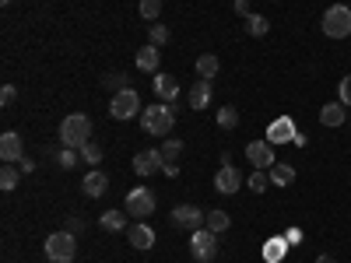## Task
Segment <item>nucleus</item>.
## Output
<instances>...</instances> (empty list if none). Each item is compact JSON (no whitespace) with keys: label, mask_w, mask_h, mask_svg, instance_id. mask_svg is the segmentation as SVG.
Masks as SVG:
<instances>
[{"label":"nucleus","mask_w":351,"mask_h":263,"mask_svg":"<svg viewBox=\"0 0 351 263\" xmlns=\"http://www.w3.org/2000/svg\"><path fill=\"white\" fill-rule=\"evenodd\" d=\"M64 228L71 231V236H81V231H84V218H81V214H71V218L64 221Z\"/></svg>","instance_id":"nucleus-37"},{"label":"nucleus","mask_w":351,"mask_h":263,"mask_svg":"<svg viewBox=\"0 0 351 263\" xmlns=\"http://www.w3.org/2000/svg\"><path fill=\"white\" fill-rule=\"evenodd\" d=\"M102 88H106V92H112V95H120V92H127V74H120V71H112V74H106L102 77Z\"/></svg>","instance_id":"nucleus-25"},{"label":"nucleus","mask_w":351,"mask_h":263,"mask_svg":"<svg viewBox=\"0 0 351 263\" xmlns=\"http://www.w3.org/2000/svg\"><path fill=\"white\" fill-rule=\"evenodd\" d=\"M155 193L148 190V186H134L130 193H127V214L130 218H152L155 214Z\"/></svg>","instance_id":"nucleus-6"},{"label":"nucleus","mask_w":351,"mask_h":263,"mask_svg":"<svg viewBox=\"0 0 351 263\" xmlns=\"http://www.w3.org/2000/svg\"><path fill=\"white\" fill-rule=\"evenodd\" d=\"M162 172H165V175H180V165H176V162H165Z\"/></svg>","instance_id":"nucleus-39"},{"label":"nucleus","mask_w":351,"mask_h":263,"mask_svg":"<svg viewBox=\"0 0 351 263\" xmlns=\"http://www.w3.org/2000/svg\"><path fill=\"white\" fill-rule=\"evenodd\" d=\"M288 256V239H267V242H263V260H267V263H281Z\"/></svg>","instance_id":"nucleus-20"},{"label":"nucleus","mask_w":351,"mask_h":263,"mask_svg":"<svg viewBox=\"0 0 351 263\" xmlns=\"http://www.w3.org/2000/svg\"><path fill=\"white\" fill-rule=\"evenodd\" d=\"M14 99H18V88H14V84H4V92H0V105L11 109V105H14Z\"/></svg>","instance_id":"nucleus-36"},{"label":"nucleus","mask_w":351,"mask_h":263,"mask_svg":"<svg viewBox=\"0 0 351 263\" xmlns=\"http://www.w3.org/2000/svg\"><path fill=\"white\" fill-rule=\"evenodd\" d=\"M77 155H81V151H74V148H64L60 155H56V165H60V168H74V165H77Z\"/></svg>","instance_id":"nucleus-34"},{"label":"nucleus","mask_w":351,"mask_h":263,"mask_svg":"<svg viewBox=\"0 0 351 263\" xmlns=\"http://www.w3.org/2000/svg\"><path fill=\"white\" fill-rule=\"evenodd\" d=\"M285 239H288V246L302 242V228H288V231H285Z\"/></svg>","instance_id":"nucleus-38"},{"label":"nucleus","mask_w":351,"mask_h":263,"mask_svg":"<svg viewBox=\"0 0 351 263\" xmlns=\"http://www.w3.org/2000/svg\"><path fill=\"white\" fill-rule=\"evenodd\" d=\"M137 11H141L144 21H155V18L162 14V0H141V8H137Z\"/></svg>","instance_id":"nucleus-31"},{"label":"nucleus","mask_w":351,"mask_h":263,"mask_svg":"<svg viewBox=\"0 0 351 263\" xmlns=\"http://www.w3.org/2000/svg\"><path fill=\"white\" fill-rule=\"evenodd\" d=\"M148 39H152V46H165V42H169V28L155 21V25L148 28Z\"/></svg>","instance_id":"nucleus-33"},{"label":"nucleus","mask_w":351,"mask_h":263,"mask_svg":"<svg viewBox=\"0 0 351 263\" xmlns=\"http://www.w3.org/2000/svg\"><path fill=\"white\" fill-rule=\"evenodd\" d=\"M88 140H92V120H88L84 112H71L67 120L60 123V144H64V148L81 151Z\"/></svg>","instance_id":"nucleus-1"},{"label":"nucleus","mask_w":351,"mask_h":263,"mask_svg":"<svg viewBox=\"0 0 351 263\" xmlns=\"http://www.w3.org/2000/svg\"><path fill=\"white\" fill-rule=\"evenodd\" d=\"M77 256V239L71 236V231H53V236L46 239V260L49 263H74Z\"/></svg>","instance_id":"nucleus-4"},{"label":"nucleus","mask_w":351,"mask_h":263,"mask_svg":"<svg viewBox=\"0 0 351 263\" xmlns=\"http://www.w3.org/2000/svg\"><path fill=\"white\" fill-rule=\"evenodd\" d=\"M246 158L253 162V168H263V172L278 165L274 144H271V140H250V144H246Z\"/></svg>","instance_id":"nucleus-8"},{"label":"nucleus","mask_w":351,"mask_h":263,"mask_svg":"<svg viewBox=\"0 0 351 263\" xmlns=\"http://www.w3.org/2000/svg\"><path fill=\"white\" fill-rule=\"evenodd\" d=\"M215 190H218V193H225V197L239 193V190H243V172H239L236 165H221V168H218V175H215Z\"/></svg>","instance_id":"nucleus-10"},{"label":"nucleus","mask_w":351,"mask_h":263,"mask_svg":"<svg viewBox=\"0 0 351 263\" xmlns=\"http://www.w3.org/2000/svg\"><path fill=\"white\" fill-rule=\"evenodd\" d=\"M344 120H348L344 102H327L324 109H319V123H324V127H341Z\"/></svg>","instance_id":"nucleus-19"},{"label":"nucleus","mask_w":351,"mask_h":263,"mask_svg":"<svg viewBox=\"0 0 351 263\" xmlns=\"http://www.w3.org/2000/svg\"><path fill=\"white\" fill-rule=\"evenodd\" d=\"M204 225H208V228L215 231V236H221V231H225V228L232 225V218H228L225 211H211V214H208V221H204Z\"/></svg>","instance_id":"nucleus-29"},{"label":"nucleus","mask_w":351,"mask_h":263,"mask_svg":"<svg viewBox=\"0 0 351 263\" xmlns=\"http://www.w3.org/2000/svg\"><path fill=\"white\" fill-rule=\"evenodd\" d=\"M337 102L351 105V74H348V77H341V88H337Z\"/></svg>","instance_id":"nucleus-35"},{"label":"nucleus","mask_w":351,"mask_h":263,"mask_svg":"<svg viewBox=\"0 0 351 263\" xmlns=\"http://www.w3.org/2000/svg\"><path fill=\"white\" fill-rule=\"evenodd\" d=\"M127 218H130L127 211H106V214L99 218V225H102L106 231H123V228H127Z\"/></svg>","instance_id":"nucleus-23"},{"label":"nucleus","mask_w":351,"mask_h":263,"mask_svg":"<svg viewBox=\"0 0 351 263\" xmlns=\"http://www.w3.org/2000/svg\"><path fill=\"white\" fill-rule=\"evenodd\" d=\"M271 172V183L274 186H291V183H295V168H291L288 162H278L274 168H267Z\"/></svg>","instance_id":"nucleus-22"},{"label":"nucleus","mask_w":351,"mask_h":263,"mask_svg":"<svg viewBox=\"0 0 351 263\" xmlns=\"http://www.w3.org/2000/svg\"><path fill=\"white\" fill-rule=\"evenodd\" d=\"M18 186V168L11 165V162H4V168H0V190H14Z\"/></svg>","instance_id":"nucleus-30"},{"label":"nucleus","mask_w":351,"mask_h":263,"mask_svg":"<svg viewBox=\"0 0 351 263\" xmlns=\"http://www.w3.org/2000/svg\"><path fill=\"white\" fill-rule=\"evenodd\" d=\"M211 105V81L208 77H200L197 84H190V109H208Z\"/></svg>","instance_id":"nucleus-17"},{"label":"nucleus","mask_w":351,"mask_h":263,"mask_svg":"<svg viewBox=\"0 0 351 263\" xmlns=\"http://www.w3.org/2000/svg\"><path fill=\"white\" fill-rule=\"evenodd\" d=\"M0 4H11V0H0Z\"/></svg>","instance_id":"nucleus-42"},{"label":"nucleus","mask_w":351,"mask_h":263,"mask_svg":"<svg viewBox=\"0 0 351 263\" xmlns=\"http://www.w3.org/2000/svg\"><path fill=\"white\" fill-rule=\"evenodd\" d=\"M197 74L211 81V77L218 74V56H215V53H204V56H197Z\"/></svg>","instance_id":"nucleus-24"},{"label":"nucleus","mask_w":351,"mask_h":263,"mask_svg":"<svg viewBox=\"0 0 351 263\" xmlns=\"http://www.w3.org/2000/svg\"><path fill=\"white\" fill-rule=\"evenodd\" d=\"M316 263H337L334 256H316Z\"/></svg>","instance_id":"nucleus-41"},{"label":"nucleus","mask_w":351,"mask_h":263,"mask_svg":"<svg viewBox=\"0 0 351 263\" xmlns=\"http://www.w3.org/2000/svg\"><path fill=\"white\" fill-rule=\"evenodd\" d=\"M243 25H246V36H253V39H263V36L271 32V21L263 18V14H246Z\"/></svg>","instance_id":"nucleus-21"},{"label":"nucleus","mask_w":351,"mask_h":263,"mask_svg":"<svg viewBox=\"0 0 351 263\" xmlns=\"http://www.w3.org/2000/svg\"><path fill=\"white\" fill-rule=\"evenodd\" d=\"M319 28H324L327 39H348V36H351V8L330 4V8L324 11V21H319Z\"/></svg>","instance_id":"nucleus-3"},{"label":"nucleus","mask_w":351,"mask_h":263,"mask_svg":"<svg viewBox=\"0 0 351 263\" xmlns=\"http://www.w3.org/2000/svg\"><path fill=\"white\" fill-rule=\"evenodd\" d=\"M218 127L221 130H236L239 127V109L236 105H221L218 109Z\"/></svg>","instance_id":"nucleus-26"},{"label":"nucleus","mask_w":351,"mask_h":263,"mask_svg":"<svg viewBox=\"0 0 351 263\" xmlns=\"http://www.w3.org/2000/svg\"><path fill=\"white\" fill-rule=\"evenodd\" d=\"M162 165H165L162 151H141V155H134V172L137 175H155V172H162Z\"/></svg>","instance_id":"nucleus-13"},{"label":"nucleus","mask_w":351,"mask_h":263,"mask_svg":"<svg viewBox=\"0 0 351 263\" xmlns=\"http://www.w3.org/2000/svg\"><path fill=\"white\" fill-rule=\"evenodd\" d=\"M204 221H208V214H204L200 208H193V203H180V208L172 211V225L176 228H186V231H197Z\"/></svg>","instance_id":"nucleus-9"},{"label":"nucleus","mask_w":351,"mask_h":263,"mask_svg":"<svg viewBox=\"0 0 351 263\" xmlns=\"http://www.w3.org/2000/svg\"><path fill=\"white\" fill-rule=\"evenodd\" d=\"M18 165H21V172H25V175H28V172H36V162H28V158H21Z\"/></svg>","instance_id":"nucleus-40"},{"label":"nucleus","mask_w":351,"mask_h":263,"mask_svg":"<svg viewBox=\"0 0 351 263\" xmlns=\"http://www.w3.org/2000/svg\"><path fill=\"white\" fill-rule=\"evenodd\" d=\"M106 186H109V179H106V172L102 168H92L81 179V190H84V197H102L106 193Z\"/></svg>","instance_id":"nucleus-18"},{"label":"nucleus","mask_w":351,"mask_h":263,"mask_svg":"<svg viewBox=\"0 0 351 263\" xmlns=\"http://www.w3.org/2000/svg\"><path fill=\"white\" fill-rule=\"evenodd\" d=\"M127 239H130L134 249L144 253V249L155 246V228H152V225H130V228H127Z\"/></svg>","instance_id":"nucleus-15"},{"label":"nucleus","mask_w":351,"mask_h":263,"mask_svg":"<svg viewBox=\"0 0 351 263\" xmlns=\"http://www.w3.org/2000/svg\"><path fill=\"white\" fill-rule=\"evenodd\" d=\"M267 140L271 144H285V140H295V123L288 116H278V120L267 127Z\"/></svg>","instance_id":"nucleus-16"},{"label":"nucleus","mask_w":351,"mask_h":263,"mask_svg":"<svg viewBox=\"0 0 351 263\" xmlns=\"http://www.w3.org/2000/svg\"><path fill=\"white\" fill-rule=\"evenodd\" d=\"M158 151H162V158H165V162H176V158L183 155V140H180V137H165Z\"/></svg>","instance_id":"nucleus-27"},{"label":"nucleus","mask_w":351,"mask_h":263,"mask_svg":"<svg viewBox=\"0 0 351 263\" xmlns=\"http://www.w3.org/2000/svg\"><path fill=\"white\" fill-rule=\"evenodd\" d=\"M152 88H155V95H158V102H176L180 99V81H176L172 74H155L152 77Z\"/></svg>","instance_id":"nucleus-12"},{"label":"nucleus","mask_w":351,"mask_h":263,"mask_svg":"<svg viewBox=\"0 0 351 263\" xmlns=\"http://www.w3.org/2000/svg\"><path fill=\"white\" fill-rule=\"evenodd\" d=\"M176 123V109L169 102H158V105H148L141 112V127L144 134H152V137H165Z\"/></svg>","instance_id":"nucleus-2"},{"label":"nucleus","mask_w":351,"mask_h":263,"mask_svg":"<svg viewBox=\"0 0 351 263\" xmlns=\"http://www.w3.org/2000/svg\"><path fill=\"white\" fill-rule=\"evenodd\" d=\"M81 162H88V165H99L102 162V148H99L95 140H88L84 148H81Z\"/></svg>","instance_id":"nucleus-32"},{"label":"nucleus","mask_w":351,"mask_h":263,"mask_svg":"<svg viewBox=\"0 0 351 263\" xmlns=\"http://www.w3.org/2000/svg\"><path fill=\"white\" fill-rule=\"evenodd\" d=\"M158 60H162V49L158 46H144V49H137V56H134V64H137V71H144V74H158Z\"/></svg>","instance_id":"nucleus-14"},{"label":"nucleus","mask_w":351,"mask_h":263,"mask_svg":"<svg viewBox=\"0 0 351 263\" xmlns=\"http://www.w3.org/2000/svg\"><path fill=\"white\" fill-rule=\"evenodd\" d=\"M137 109H141V99H137L134 88H127V92H120V95H112V102H109L112 120H134Z\"/></svg>","instance_id":"nucleus-7"},{"label":"nucleus","mask_w":351,"mask_h":263,"mask_svg":"<svg viewBox=\"0 0 351 263\" xmlns=\"http://www.w3.org/2000/svg\"><path fill=\"white\" fill-rule=\"evenodd\" d=\"M274 183H271V172H263V168H256L253 175H250V190L253 193H267Z\"/></svg>","instance_id":"nucleus-28"},{"label":"nucleus","mask_w":351,"mask_h":263,"mask_svg":"<svg viewBox=\"0 0 351 263\" xmlns=\"http://www.w3.org/2000/svg\"><path fill=\"white\" fill-rule=\"evenodd\" d=\"M190 256H193L197 263H211V260L218 256V236H215L211 228L190 231Z\"/></svg>","instance_id":"nucleus-5"},{"label":"nucleus","mask_w":351,"mask_h":263,"mask_svg":"<svg viewBox=\"0 0 351 263\" xmlns=\"http://www.w3.org/2000/svg\"><path fill=\"white\" fill-rule=\"evenodd\" d=\"M25 144H21V134L18 130H4V137H0V158H4V162H21L25 155Z\"/></svg>","instance_id":"nucleus-11"}]
</instances>
